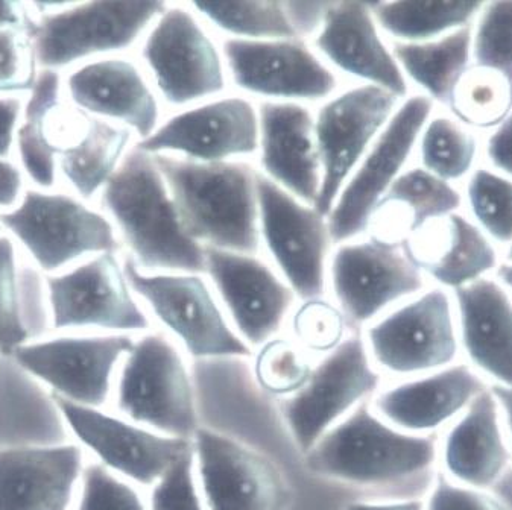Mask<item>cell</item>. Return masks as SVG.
<instances>
[{"label": "cell", "mask_w": 512, "mask_h": 510, "mask_svg": "<svg viewBox=\"0 0 512 510\" xmlns=\"http://www.w3.org/2000/svg\"><path fill=\"white\" fill-rule=\"evenodd\" d=\"M128 257L146 274H206V249L184 230L154 155L136 145L99 195Z\"/></svg>", "instance_id": "cell-1"}, {"label": "cell", "mask_w": 512, "mask_h": 510, "mask_svg": "<svg viewBox=\"0 0 512 510\" xmlns=\"http://www.w3.org/2000/svg\"><path fill=\"white\" fill-rule=\"evenodd\" d=\"M186 233L204 248L257 255L259 170L245 160L198 163L154 155Z\"/></svg>", "instance_id": "cell-2"}, {"label": "cell", "mask_w": 512, "mask_h": 510, "mask_svg": "<svg viewBox=\"0 0 512 510\" xmlns=\"http://www.w3.org/2000/svg\"><path fill=\"white\" fill-rule=\"evenodd\" d=\"M437 457L432 438L403 432L361 403L309 451L307 462L332 479L386 486L426 476Z\"/></svg>", "instance_id": "cell-3"}, {"label": "cell", "mask_w": 512, "mask_h": 510, "mask_svg": "<svg viewBox=\"0 0 512 510\" xmlns=\"http://www.w3.org/2000/svg\"><path fill=\"white\" fill-rule=\"evenodd\" d=\"M32 5L38 16L31 34L38 66L60 73L133 48L168 8L157 0Z\"/></svg>", "instance_id": "cell-4"}, {"label": "cell", "mask_w": 512, "mask_h": 510, "mask_svg": "<svg viewBox=\"0 0 512 510\" xmlns=\"http://www.w3.org/2000/svg\"><path fill=\"white\" fill-rule=\"evenodd\" d=\"M0 225L45 275L122 249L110 219L70 193L26 189L17 207L0 211Z\"/></svg>", "instance_id": "cell-5"}, {"label": "cell", "mask_w": 512, "mask_h": 510, "mask_svg": "<svg viewBox=\"0 0 512 510\" xmlns=\"http://www.w3.org/2000/svg\"><path fill=\"white\" fill-rule=\"evenodd\" d=\"M140 58L155 92L172 107L219 98L227 90L222 48L190 5H168L143 37Z\"/></svg>", "instance_id": "cell-6"}, {"label": "cell", "mask_w": 512, "mask_h": 510, "mask_svg": "<svg viewBox=\"0 0 512 510\" xmlns=\"http://www.w3.org/2000/svg\"><path fill=\"white\" fill-rule=\"evenodd\" d=\"M116 407L125 418L162 435L195 436L200 427L192 380L168 337L149 333L134 342L117 378Z\"/></svg>", "instance_id": "cell-7"}, {"label": "cell", "mask_w": 512, "mask_h": 510, "mask_svg": "<svg viewBox=\"0 0 512 510\" xmlns=\"http://www.w3.org/2000/svg\"><path fill=\"white\" fill-rule=\"evenodd\" d=\"M367 347L374 362L396 375H420L453 365L461 353L452 293L424 290L368 327Z\"/></svg>", "instance_id": "cell-8"}, {"label": "cell", "mask_w": 512, "mask_h": 510, "mask_svg": "<svg viewBox=\"0 0 512 510\" xmlns=\"http://www.w3.org/2000/svg\"><path fill=\"white\" fill-rule=\"evenodd\" d=\"M134 342L130 334H61L32 340L11 357L57 400L102 409L113 392L117 368Z\"/></svg>", "instance_id": "cell-9"}, {"label": "cell", "mask_w": 512, "mask_h": 510, "mask_svg": "<svg viewBox=\"0 0 512 510\" xmlns=\"http://www.w3.org/2000/svg\"><path fill=\"white\" fill-rule=\"evenodd\" d=\"M46 289L52 330L128 334L151 325L117 252L95 255L61 274L46 275Z\"/></svg>", "instance_id": "cell-10"}, {"label": "cell", "mask_w": 512, "mask_h": 510, "mask_svg": "<svg viewBox=\"0 0 512 510\" xmlns=\"http://www.w3.org/2000/svg\"><path fill=\"white\" fill-rule=\"evenodd\" d=\"M433 108L435 104L424 95L408 96L397 108L327 218L333 245L359 239L370 230L377 205L405 172Z\"/></svg>", "instance_id": "cell-11"}, {"label": "cell", "mask_w": 512, "mask_h": 510, "mask_svg": "<svg viewBox=\"0 0 512 510\" xmlns=\"http://www.w3.org/2000/svg\"><path fill=\"white\" fill-rule=\"evenodd\" d=\"M125 275L136 296L145 301L166 328L196 359L251 356V348L225 318L209 283L198 274H146L131 257Z\"/></svg>", "instance_id": "cell-12"}, {"label": "cell", "mask_w": 512, "mask_h": 510, "mask_svg": "<svg viewBox=\"0 0 512 510\" xmlns=\"http://www.w3.org/2000/svg\"><path fill=\"white\" fill-rule=\"evenodd\" d=\"M329 280L339 309L356 325L368 324L394 304L426 290V277L405 245L373 233L338 245Z\"/></svg>", "instance_id": "cell-13"}, {"label": "cell", "mask_w": 512, "mask_h": 510, "mask_svg": "<svg viewBox=\"0 0 512 510\" xmlns=\"http://www.w3.org/2000/svg\"><path fill=\"white\" fill-rule=\"evenodd\" d=\"M400 101L376 85L361 84L321 105L315 114V140L323 172L313 205L318 213L329 218L339 193L400 107Z\"/></svg>", "instance_id": "cell-14"}, {"label": "cell", "mask_w": 512, "mask_h": 510, "mask_svg": "<svg viewBox=\"0 0 512 510\" xmlns=\"http://www.w3.org/2000/svg\"><path fill=\"white\" fill-rule=\"evenodd\" d=\"M257 198L260 239L283 280L301 301L323 298L333 245L326 216L260 172Z\"/></svg>", "instance_id": "cell-15"}, {"label": "cell", "mask_w": 512, "mask_h": 510, "mask_svg": "<svg viewBox=\"0 0 512 510\" xmlns=\"http://www.w3.org/2000/svg\"><path fill=\"white\" fill-rule=\"evenodd\" d=\"M222 54L231 82L269 102L329 101L338 76L304 40L225 38Z\"/></svg>", "instance_id": "cell-16"}, {"label": "cell", "mask_w": 512, "mask_h": 510, "mask_svg": "<svg viewBox=\"0 0 512 510\" xmlns=\"http://www.w3.org/2000/svg\"><path fill=\"white\" fill-rule=\"evenodd\" d=\"M136 146L198 163L244 160L259 152V110L245 96H219L169 117Z\"/></svg>", "instance_id": "cell-17"}, {"label": "cell", "mask_w": 512, "mask_h": 510, "mask_svg": "<svg viewBox=\"0 0 512 510\" xmlns=\"http://www.w3.org/2000/svg\"><path fill=\"white\" fill-rule=\"evenodd\" d=\"M379 383L367 342L361 336L345 339L286 403V421L301 450H312L341 418L373 394Z\"/></svg>", "instance_id": "cell-18"}, {"label": "cell", "mask_w": 512, "mask_h": 510, "mask_svg": "<svg viewBox=\"0 0 512 510\" xmlns=\"http://www.w3.org/2000/svg\"><path fill=\"white\" fill-rule=\"evenodd\" d=\"M70 433L111 473L154 486L192 448L189 439L171 438L95 407L57 400Z\"/></svg>", "instance_id": "cell-19"}, {"label": "cell", "mask_w": 512, "mask_h": 510, "mask_svg": "<svg viewBox=\"0 0 512 510\" xmlns=\"http://www.w3.org/2000/svg\"><path fill=\"white\" fill-rule=\"evenodd\" d=\"M193 438L207 510L288 509V488L271 460L213 430L198 429Z\"/></svg>", "instance_id": "cell-20"}, {"label": "cell", "mask_w": 512, "mask_h": 510, "mask_svg": "<svg viewBox=\"0 0 512 510\" xmlns=\"http://www.w3.org/2000/svg\"><path fill=\"white\" fill-rule=\"evenodd\" d=\"M206 249V274L248 347L274 339L294 307L292 287L257 255Z\"/></svg>", "instance_id": "cell-21"}, {"label": "cell", "mask_w": 512, "mask_h": 510, "mask_svg": "<svg viewBox=\"0 0 512 510\" xmlns=\"http://www.w3.org/2000/svg\"><path fill=\"white\" fill-rule=\"evenodd\" d=\"M64 92L76 110L125 126L139 142L162 125L154 85L130 58L116 55L75 67L64 81Z\"/></svg>", "instance_id": "cell-22"}, {"label": "cell", "mask_w": 512, "mask_h": 510, "mask_svg": "<svg viewBox=\"0 0 512 510\" xmlns=\"http://www.w3.org/2000/svg\"><path fill=\"white\" fill-rule=\"evenodd\" d=\"M312 40L313 51L345 75L376 85L402 101L408 98V79L383 41L370 4L332 2Z\"/></svg>", "instance_id": "cell-23"}, {"label": "cell", "mask_w": 512, "mask_h": 510, "mask_svg": "<svg viewBox=\"0 0 512 510\" xmlns=\"http://www.w3.org/2000/svg\"><path fill=\"white\" fill-rule=\"evenodd\" d=\"M259 110L260 174L307 205L321 189L315 114L298 102L263 101Z\"/></svg>", "instance_id": "cell-24"}, {"label": "cell", "mask_w": 512, "mask_h": 510, "mask_svg": "<svg viewBox=\"0 0 512 510\" xmlns=\"http://www.w3.org/2000/svg\"><path fill=\"white\" fill-rule=\"evenodd\" d=\"M80 445L0 450V510H70L81 477Z\"/></svg>", "instance_id": "cell-25"}, {"label": "cell", "mask_w": 512, "mask_h": 510, "mask_svg": "<svg viewBox=\"0 0 512 510\" xmlns=\"http://www.w3.org/2000/svg\"><path fill=\"white\" fill-rule=\"evenodd\" d=\"M485 389L487 380L473 366L456 362L383 391L377 415L403 432L426 435L455 421Z\"/></svg>", "instance_id": "cell-26"}, {"label": "cell", "mask_w": 512, "mask_h": 510, "mask_svg": "<svg viewBox=\"0 0 512 510\" xmlns=\"http://www.w3.org/2000/svg\"><path fill=\"white\" fill-rule=\"evenodd\" d=\"M461 350L494 386L512 388V295L485 277L453 290Z\"/></svg>", "instance_id": "cell-27"}, {"label": "cell", "mask_w": 512, "mask_h": 510, "mask_svg": "<svg viewBox=\"0 0 512 510\" xmlns=\"http://www.w3.org/2000/svg\"><path fill=\"white\" fill-rule=\"evenodd\" d=\"M511 460L502 409L491 388L485 389L447 432L443 444L447 477L485 491L502 479Z\"/></svg>", "instance_id": "cell-28"}, {"label": "cell", "mask_w": 512, "mask_h": 510, "mask_svg": "<svg viewBox=\"0 0 512 510\" xmlns=\"http://www.w3.org/2000/svg\"><path fill=\"white\" fill-rule=\"evenodd\" d=\"M424 277L443 289H461L499 268L496 243L461 213H453L403 242Z\"/></svg>", "instance_id": "cell-29"}, {"label": "cell", "mask_w": 512, "mask_h": 510, "mask_svg": "<svg viewBox=\"0 0 512 510\" xmlns=\"http://www.w3.org/2000/svg\"><path fill=\"white\" fill-rule=\"evenodd\" d=\"M49 318L46 275L22 255L8 234L0 236V353L40 339Z\"/></svg>", "instance_id": "cell-30"}, {"label": "cell", "mask_w": 512, "mask_h": 510, "mask_svg": "<svg viewBox=\"0 0 512 510\" xmlns=\"http://www.w3.org/2000/svg\"><path fill=\"white\" fill-rule=\"evenodd\" d=\"M462 195L423 167L405 170L377 205L370 233L406 242L432 222L459 213Z\"/></svg>", "instance_id": "cell-31"}, {"label": "cell", "mask_w": 512, "mask_h": 510, "mask_svg": "<svg viewBox=\"0 0 512 510\" xmlns=\"http://www.w3.org/2000/svg\"><path fill=\"white\" fill-rule=\"evenodd\" d=\"M134 134L125 126L87 116L81 133L58 158V175L84 202L101 195L133 146Z\"/></svg>", "instance_id": "cell-32"}, {"label": "cell", "mask_w": 512, "mask_h": 510, "mask_svg": "<svg viewBox=\"0 0 512 510\" xmlns=\"http://www.w3.org/2000/svg\"><path fill=\"white\" fill-rule=\"evenodd\" d=\"M63 75L42 70L23 105L16 151L23 174L40 190H52L58 180V151L52 142L54 119L64 104Z\"/></svg>", "instance_id": "cell-33"}, {"label": "cell", "mask_w": 512, "mask_h": 510, "mask_svg": "<svg viewBox=\"0 0 512 510\" xmlns=\"http://www.w3.org/2000/svg\"><path fill=\"white\" fill-rule=\"evenodd\" d=\"M473 26L424 43H392L403 75L423 90L433 104L447 107L459 79L470 69Z\"/></svg>", "instance_id": "cell-34"}, {"label": "cell", "mask_w": 512, "mask_h": 510, "mask_svg": "<svg viewBox=\"0 0 512 510\" xmlns=\"http://www.w3.org/2000/svg\"><path fill=\"white\" fill-rule=\"evenodd\" d=\"M380 31L399 43H424L473 26L484 2L402 0L370 4Z\"/></svg>", "instance_id": "cell-35"}, {"label": "cell", "mask_w": 512, "mask_h": 510, "mask_svg": "<svg viewBox=\"0 0 512 510\" xmlns=\"http://www.w3.org/2000/svg\"><path fill=\"white\" fill-rule=\"evenodd\" d=\"M198 16L219 31L239 40H300L289 19L286 2L242 0V2H193Z\"/></svg>", "instance_id": "cell-36"}, {"label": "cell", "mask_w": 512, "mask_h": 510, "mask_svg": "<svg viewBox=\"0 0 512 510\" xmlns=\"http://www.w3.org/2000/svg\"><path fill=\"white\" fill-rule=\"evenodd\" d=\"M417 146L421 167L450 184L470 177L479 157L476 134L447 114H432Z\"/></svg>", "instance_id": "cell-37"}, {"label": "cell", "mask_w": 512, "mask_h": 510, "mask_svg": "<svg viewBox=\"0 0 512 510\" xmlns=\"http://www.w3.org/2000/svg\"><path fill=\"white\" fill-rule=\"evenodd\" d=\"M450 116L470 130H496L512 113V82L502 73L473 66L450 96Z\"/></svg>", "instance_id": "cell-38"}, {"label": "cell", "mask_w": 512, "mask_h": 510, "mask_svg": "<svg viewBox=\"0 0 512 510\" xmlns=\"http://www.w3.org/2000/svg\"><path fill=\"white\" fill-rule=\"evenodd\" d=\"M465 196L473 222L497 245H511L512 180L479 167L468 177Z\"/></svg>", "instance_id": "cell-39"}, {"label": "cell", "mask_w": 512, "mask_h": 510, "mask_svg": "<svg viewBox=\"0 0 512 510\" xmlns=\"http://www.w3.org/2000/svg\"><path fill=\"white\" fill-rule=\"evenodd\" d=\"M254 372L266 392L286 397L298 394L307 385L313 368L297 342L274 337L260 347Z\"/></svg>", "instance_id": "cell-40"}, {"label": "cell", "mask_w": 512, "mask_h": 510, "mask_svg": "<svg viewBox=\"0 0 512 510\" xmlns=\"http://www.w3.org/2000/svg\"><path fill=\"white\" fill-rule=\"evenodd\" d=\"M471 60L512 82V0L484 4L473 25Z\"/></svg>", "instance_id": "cell-41"}, {"label": "cell", "mask_w": 512, "mask_h": 510, "mask_svg": "<svg viewBox=\"0 0 512 510\" xmlns=\"http://www.w3.org/2000/svg\"><path fill=\"white\" fill-rule=\"evenodd\" d=\"M348 321L338 304L323 298L304 300L292 315L297 344L310 353L330 354L345 340Z\"/></svg>", "instance_id": "cell-42"}, {"label": "cell", "mask_w": 512, "mask_h": 510, "mask_svg": "<svg viewBox=\"0 0 512 510\" xmlns=\"http://www.w3.org/2000/svg\"><path fill=\"white\" fill-rule=\"evenodd\" d=\"M40 72L31 34L0 31V96L29 95Z\"/></svg>", "instance_id": "cell-43"}, {"label": "cell", "mask_w": 512, "mask_h": 510, "mask_svg": "<svg viewBox=\"0 0 512 510\" xmlns=\"http://www.w3.org/2000/svg\"><path fill=\"white\" fill-rule=\"evenodd\" d=\"M75 510H148L142 495L127 480L101 463L84 468Z\"/></svg>", "instance_id": "cell-44"}, {"label": "cell", "mask_w": 512, "mask_h": 510, "mask_svg": "<svg viewBox=\"0 0 512 510\" xmlns=\"http://www.w3.org/2000/svg\"><path fill=\"white\" fill-rule=\"evenodd\" d=\"M151 510H206L196 488L193 445L152 486Z\"/></svg>", "instance_id": "cell-45"}, {"label": "cell", "mask_w": 512, "mask_h": 510, "mask_svg": "<svg viewBox=\"0 0 512 510\" xmlns=\"http://www.w3.org/2000/svg\"><path fill=\"white\" fill-rule=\"evenodd\" d=\"M426 510H509L484 489L471 488L438 476L426 503Z\"/></svg>", "instance_id": "cell-46"}, {"label": "cell", "mask_w": 512, "mask_h": 510, "mask_svg": "<svg viewBox=\"0 0 512 510\" xmlns=\"http://www.w3.org/2000/svg\"><path fill=\"white\" fill-rule=\"evenodd\" d=\"M332 2H286L289 19L300 40L313 38L320 32Z\"/></svg>", "instance_id": "cell-47"}, {"label": "cell", "mask_w": 512, "mask_h": 510, "mask_svg": "<svg viewBox=\"0 0 512 510\" xmlns=\"http://www.w3.org/2000/svg\"><path fill=\"white\" fill-rule=\"evenodd\" d=\"M25 101L19 96H0V160H11Z\"/></svg>", "instance_id": "cell-48"}, {"label": "cell", "mask_w": 512, "mask_h": 510, "mask_svg": "<svg viewBox=\"0 0 512 510\" xmlns=\"http://www.w3.org/2000/svg\"><path fill=\"white\" fill-rule=\"evenodd\" d=\"M485 154L496 172L512 180V113L488 137Z\"/></svg>", "instance_id": "cell-49"}, {"label": "cell", "mask_w": 512, "mask_h": 510, "mask_svg": "<svg viewBox=\"0 0 512 510\" xmlns=\"http://www.w3.org/2000/svg\"><path fill=\"white\" fill-rule=\"evenodd\" d=\"M22 167L13 160H0V211L13 210L25 195Z\"/></svg>", "instance_id": "cell-50"}, {"label": "cell", "mask_w": 512, "mask_h": 510, "mask_svg": "<svg viewBox=\"0 0 512 510\" xmlns=\"http://www.w3.org/2000/svg\"><path fill=\"white\" fill-rule=\"evenodd\" d=\"M37 19L34 5L16 0H0V31L16 29L32 34Z\"/></svg>", "instance_id": "cell-51"}, {"label": "cell", "mask_w": 512, "mask_h": 510, "mask_svg": "<svg viewBox=\"0 0 512 510\" xmlns=\"http://www.w3.org/2000/svg\"><path fill=\"white\" fill-rule=\"evenodd\" d=\"M347 510H426V503L423 500H402L392 503H351Z\"/></svg>", "instance_id": "cell-52"}, {"label": "cell", "mask_w": 512, "mask_h": 510, "mask_svg": "<svg viewBox=\"0 0 512 510\" xmlns=\"http://www.w3.org/2000/svg\"><path fill=\"white\" fill-rule=\"evenodd\" d=\"M491 391L496 395L502 409L503 421H505L506 433H508L509 444L512 450V388H503V386H493Z\"/></svg>", "instance_id": "cell-53"}, {"label": "cell", "mask_w": 512, "mask_h": 510, "mask_svg": "<svg viewBox=\"0 0 512 510\" xmlns=\"http://www.w3.org/2000/svg\"><path fill=\"white\" fill-rule=\"evenodd\" d=\"M496 275L500 283H502L512 295V263H503V265H500L499 268H497Z\"/></svg>", "instance_id": "cell-54"}, {"label": "cell", "mask_w": 512, "mask_h": 510, "mask_svg": "<svg viewBox=\"0 0 512 510\" xmlns=\"http://www.w3.org/2000/svg\"><path fill=\"white\" fill-rule=\"evenodd\" d=\"M506 263H512V243L508 246V254H506Z\"/></svg>", "instance_id": "cell-55"}, {"label": "cell", "mask_w": 512, "mask_h": 510, "mask_svg": "<svg viewBox=\"0 0 512 510\" xmlns=\"http://www.w3.org/2000/svg\"><path fill=\"white\" fill-rule=\"evenodd\" d=\"M2 234H4V228H2V225H0V236H2Z\"/></svg>", "instance_id": "cell-56"}]
</instances>
